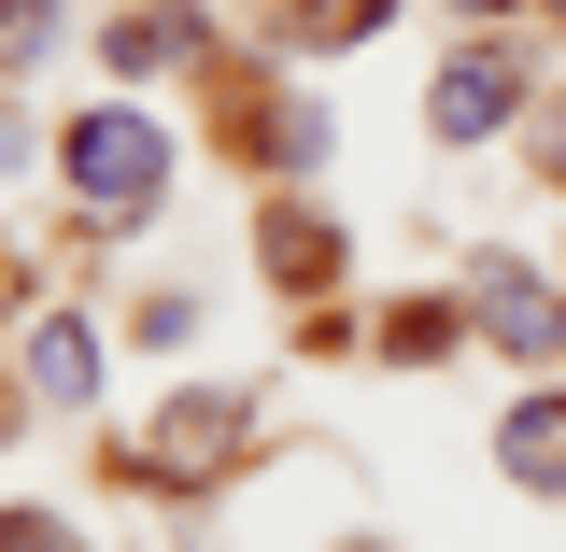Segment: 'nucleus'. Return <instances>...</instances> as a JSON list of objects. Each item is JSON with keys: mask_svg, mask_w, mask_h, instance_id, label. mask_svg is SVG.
Segmentation results:
<instances>
[{"mask_svg": "<svg viewBox=\"0 0 566 552\" xmlns=\"http://www.w3.org/2000/svg\"><path fill=\"white\" fill-rule=\"evenodd\" d=\"M241 454H255V397H170V412L128 439V468H142V482H170V496L227 482Z\"/></svg>", "mask_w": 566, "mask_h": 552, "instance_id": "nucleus-2", "label": "nucleus"}, {"mask_svg": "<svg viewBox=\"0 0 566 552\" xmlns=\"http://www.w3.org/2000/svg\"><path fill=\"white\" fill-rule=\"evenodd\" d=\"M538 156H553V185H566V100H553V114H538Z\"/></svg>", "mask_w": 566, "mask_h": 552, "instance_id": "nucleus-14", "label": "nucleus"}, {"mask_svg": "<svg viewBox=\"0 0 566 552\" xmlns=\"http://www.w3.org/2000/svg\"><path fill=\"white\" fill-rule=\"evenodd\" d=\"M453 341H482L468 298H397V312H382V354H397V368H424V354H453Z\"/></svg>", "mask_w": 566, "mask_h": 552, "instance_id": "nucleus-8", "label": "nucleus"}, {"mask_svg": "<svg viewBox=\"0 0 566 552\" xmlns=\"http://www.w3.org/2000/svg\"><path fill=\"white\" fill-rule=\"evenodd\" d=\"M453 14H495V0H453Z\"/></svg>", "mask_w": 566, "mask_h": 552, "instance_id": "nucleus-15", "label": "nucleus"}, {"mask_svg": "<svg viewBox=\"0 0 566 552\" xmlns=\"http://www.w3.org/2000/svg\"><path fill=\"white\" fill-rule=\"evenodd\" d=\"M255 256H270V283H326V270H340V227H326V212H270Z\"/></svg>", "mask_w": 566, "mask_h": 552, "instance_id": "nucleus-7", "label": "nucleus"}, {"mask_svg": "<svg viewBox=\"0 0 566 552\" xmlns=\"http://www.w3.org/2000/svg\"><path fill=\"white\" fill-rule=\"evenodd\" d=\"M170 58H199V14H170V0H156V14L114 29V71H170Z\"/></svg>", "mask_w": 566, "mask_h": 552, "instance_id": "nucleus-10", "label": "nucleus"}, {"mask_svg": "<svg viewBox=\"0 0 566 552\" xmlns=\"http://www.w3.org/2000/svg\"><path fill=\"white\" fill-rule=\"evenodd\" d=\"M128 341L142 354H185V341H199V283H156V298L128 312Z\"/></svg>", "mask_w": 566, "mask_h": 552, "instance_id": "nucleus-11", "label": "nucleus"}, {"mask_svg": "<svg viewBox=\"0 0 566 552\" xmlns=\"http://www.w3.org/2000/svg\"><path fill=\"white\" fill-rule=\"evenodd\" d=\"M397 0H297V43H354V29H382Z\"/></svg>", "mask_w": 566, "mask_h": 552, "instance_id": "nucleus-12", "label": "nucleus"}, {"mask_svg": "<svg viewBox=\"0 0 566 552\" xmlns=\"http://www.w3.org/2000/svg\"><path fill=\"white\" fill-rule=\"evenodd\" d=\"M538 14H566V0H538Z\"/></svg>", "mask_w": 566, "mask_h": 552, "instance_id": "nucleus-16", "label": "nucleus"}, {"mask_svg": "<svg viewBox=\"0 0 566 552\" xmlns=\"http://www.w3.org/2000/svg\"><path fill=\"white\" fill-rule=\"evenodd\" d=\"M0 298H14V283H0Z\"/></svg>", "mask_w": 566, "mask_h": 552, "instance_id": "nucleus-17", "label": "nucleus"}, {"mask_svg": "<svg viewBox=\"0 0 566 552\" xmlns=\"http://www.w3.org/2000/svg\"><path fill=\"white\" fill-rule=\"evenodd\" d=\"M495 468L524 496H566V397H524V412L495 425Z\"/></svg>", "mask_w": 566, "mask_h": 552, "instance_id": "nucleus-6", "label": "nucleus"}, {"mask_svg": "<svg viewBox=\"0 0 566 552\" xmlns=\"http://www.w3.org/2000/svg\"><path fill=\"white\" fill-rule=\"evenodd\" d=\"M170 170H185V156H170V128H156L142 100H85L57 128V185L99 212V227H142V212L170 199Z\"/></svg>", "mask_w": 566, "mask_h": 552, "instance_id": "nucleus-1", "label": "nucleus"}, {"mask_svg": "<svg viewBox=\"0 0 566 552\" xmlns=\"http://www.w3.org/2000/svg\"><path fill=\"white\" fill-rule=\"evenodd\" d=\"M468 326H482L495 354H524V368H553V354H566V298H553L538 270L482 256V270H468Z\"/></svg>", "mask_w": 566, "mask_h": 552, "instance_id": "nucleus-4", "label": "nucleus"}, {"mask_svg": "<svg viewBox=\"0 0 566 552\" xmlns=\"http://www.w3.org/2000/svg\"><path fill=\"white\" fill-rule=\"evenodd\" d=\"M524 100H538V71L510 58V43H453V71L424 85V128H439V142H495Z\"/></svg>", "mask_w": 566, "mask_h": 552, "instance_id": "nucleus-3", "label": "nucleus"}, {"mask_svg": "<svg viewBox=\"0 0 566 552\" xmlns=\"http://www.w3.org/2000/svg\"><path fill=\"white\" fill-rule=\"evenodd\" d=\"M57 29H71V0H0V71L29 85V71L57 58Z\"/></svg>", "mask_w": 566, "mask_h": 552, "instance_id": "nucleus-9", "label": "nucleus"}, {"mask_svg": "<svg viewBox=\"0 0 566 552\" xmlns=\"http://www.w3.org/2000/svg\"><path fill=\"white\" fill-rule=\"evenodd\" d=\"M29 397H43V412H85V397H99V326H85V312H43V326H29Z\"/></svg>", "mask_w": 566, "mask_h": 552, "instance_id": "nucleus-5", "label": "nucleus"}, {"mask_svg": "<svg viewBox=\"0 0 566 552\" xmlns=\"http://www.w3.org/2000/svg\"><path fill=\"white\" fill-rule=\"evenodd\" d=\"M0 552H71V524L57 510H0Z\"/></svg>", "mask_w": 566, "mask_h": 552, "instance_id": "nucleus-13", "label": "nucleus"}]
</instances>
